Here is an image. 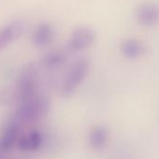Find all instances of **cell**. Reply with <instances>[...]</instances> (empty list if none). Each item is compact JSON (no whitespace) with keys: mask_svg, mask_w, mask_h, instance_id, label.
<instances>
[{"mask_svg":"<svg viewBox=\"0 0 159 159\" xmlns=\"http://www.w3.org/2000/svg\"><path fill=\"white\" fill-rule=\"evenodd\" d=\"M50 110L49 99L40 95L20 101L16 118L21 123H34L43 118Z\"/></svg>","mask_w":159,"mask_h":159,"instance_id":"cell-1","label":"cell"},{"mask_svg":"<svg viewBox=\"0 0 159 159\" xmlns=\"http://www.w3.org/2000/svg\"><path fill=\"white\" fill-rule=\"evenodd\" d=\"M39 90V72L34 64L25 66L17 78L16 93L20 101L31 98L38 94Z\"/></svg>","mask_w":159,"mask_h":159,"instance_id":"cell-2","label":"cell"},{"mask_svg":"<svg viewBox=\"0 0 159 159\" xmlns=\"http://www.w3.org/2000/svg\"><path fill=\"white\" fill-rule=\"evenodd\" d=\"M89 73V63L86 60H79L66 72L61 86V95L69 98L75 94L78 88L84 82Z\"/></svg>","mask_w":159,"mask_h":159,"instance_id":"cell-3","label":"cell"},{"mask_svg":"<svg viewBox=\"0 0 159 159\" xmlns=\"http://www.w3.org/2000/svg\"><path fill=\"white\" fill-rule=\"evenodd\" d=\"M21 138V122L15 117L3 129L0 136V151L10 153Z\"/></svg>","mask_w":159,"mask_h":159,"instance_id":"cell-4","label":"cell"},{"mask_svg":"<svg viewBox=\"0 0 159 159\" xmlns=\"http://www.w3.org/2000/svg\"><path fill=\"white\" fill-rule=\"evenodd\" d=\"M23 25L21 22L13 21L0 29V51L15 41L23 33Z\"/></svg>","mask_w":159,"mask_h":159,"instance_id":"cell-5","label":"cell"},{"mask_svg":"<svg viewBox=\"0 0 159 159\" xmlns=\"http://www.w3.org/2000/svg\"><path fill=\"white\" fill-rule=\"evenodd\" d=\"M110 140L109 129L104 125H96L93 127L88 136V142L95 151H102L106 148Z\"/></svg>","mask_w":159,"mask_h":159,"instance_id":"cell-6","label":"cell"},{"mask_svg":"<svg viewBox=\"0 0 159 159\" xmlns=\"http://www.w3.org/2000/svg\"><path fill=\"white\" fill-rule=\"evenodd\" d=\"M43 144V135L39 130H32L21 136L16 147L22 152H35Z\"/></svg>","mask_w":159,"mask_h":159,"instance_id":"cell-7","label":"cell"},{"mask_svg":"<svg viewBox=\"0 0 159 159\" xmlns=\"http://www.w3.org/2000/svg\"><path fill=\"white\" fill-rule=\"evenodd\" d=\"M64 62H65L64 55L57 52H52L47 53L42 60L44 66L48 68H56L60 66Z\"/></svg>","mask_w":159,"mask_h":159,"instance_id":"cell-8","label":"cell"},{"mask_svg":"<svg viewBox=\"0 0 159 159\" xmlns=\"http://www.w3.org/2000/svg\"><path fill=\"white\" fill-rule=\"evenodd\" d=\"M50 39H51V33L45 27H41L39 30H37L33 36V42L35 45L39 47L46 45L50 41Z\"/></svg>","mask_w":159,"mask_h":159,"instance_id":"cell-9","label":"cell"},{"mask_svg":"<svg viewBox=\"0 0 159 159\" xmlns=\"http://www.w3.org/2000/svg\"><path fill=\"white\" fill-rule=\"evenodd\" d=\"M124 52L127 57L134 58L139 55V53L140 52V49H139V47H138L134 44H129L126 47H125Z\"/></svg>","mask_w":159,"mask_h":159,"instance_id":"cell-10","label":"cell"},{"mask_svg":"<svg viewBox=\"0 0 159 159\" xmlns=\"http://www.w3.org/2000/svg\"><path fill=\"white\" fill-rule=\"evenodd\" d=\"M8 155H9V153H6L4 152L0 151V159H10V157Z\"/></svg>","mask_w":159,"mask_h":159,"instance_id":"cell-11","label":"cell"}]
</instances>
